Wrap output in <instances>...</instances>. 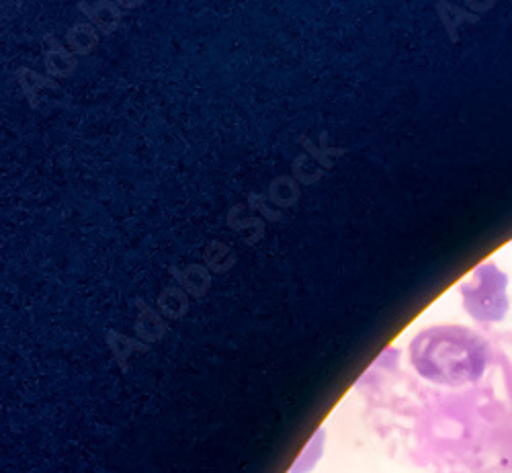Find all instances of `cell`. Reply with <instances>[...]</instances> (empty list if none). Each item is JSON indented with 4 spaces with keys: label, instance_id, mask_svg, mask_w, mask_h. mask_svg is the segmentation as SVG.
I'll return each mask as SVG.
<instances>
[{
    "label": "cell",
    "instance_id": "6da1fadb",
    "mask_svg": "<svg viewBox=\"0 0 512 473\" xmlns=\"http://www.w3.org/2000/svg\"><path fill=\"white\" fill-rule=\"evenodd\" d=\"M465 312L480 324H498L508 316V275L494 263L480 265L474 279L463 285Z\"/></svg>",
    "mask_w": 512,
    "mask_h": 473
}]
</instances>
